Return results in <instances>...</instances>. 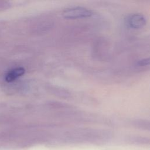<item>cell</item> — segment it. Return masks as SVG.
<instances>
[{
    "label": "cell",
    "mask_w": 150,
    "mask_h": 150,
    "mask_svg": "<svg viewBox=\"0 0 150 150\" xmlns=\"http://www.w3.org/2000/svg\"><path fill=\"white\" fill-rule=\"evenodd\" d=\"M133 125L137 128L150 131V121L145 120H137L133 121Z\"/></svg>",
    "instance_id": "cell-4"
},
{
    "label": "cell",
    "mask_w": 150,
    "mask_h": 150,
    "mask_svg": "<svg viewBox=\"0 0 150 150\" xmlns=\"http://www.w3.org/2000/svg\"><path fill=\"white\" fill-rule=\"evenodd\" d=\"M146 20L144 15L141 13H133L128 16L127 19V24L131 29H139L145 26Z\"/></svg>",
    "instance_id": "cell-2"
},
{
    "label": "cell",
    "mask_w": 150,
    "mask_h": 150,
    "mask_svg": "<svg viewBox=\"0 0 150 150\" xmlns=\"http://www.w3.org/2000/svg\"><path fill=\"white\" fill-rule=\"evenodd\" d=\"M137 66L138 67H146L150 66V57H146L142 59L138 60L137 63Z\"/></svg>",
    "instance_id": "cell-6"
},
{
    "label": "cell",
    "mask_w": 150,
    "mask_h": 150,
    "mask_svg": "<svg viewBox=\"0 0 150 150\" xmlns=\"http://www.w3.org/2000/svg\"><path fill=\"white\" fill-rule=\"evenodd\" d=\"M131 142L141 144H150V138H144V137H132L129 141Z\"/></svg>",
    "instance_id": "cell-5"
},
{
    "label": "cell",
    "mask_w": 150,
    "mask_h": 150,
    "mask_svg": "<svg viewBox=\"0 0 150 150\" xmlns=\"http://www.w3.org/2000/svg\"><path fill=\"white\" fill-rule=\"evenodd\" d=\"M93 15V12L85 7L73 6L65 9L63 13L64 18L68 19H76L89 18Z\"/></svg>",
    "instance_id": "cell-1"
},
{
    "label": "cell",
    "mask_w": 150,
    "mask_h": 150,
    "mask_svg": "<svg viewBox=\"0 0 150 150\" xmlns=\"http://www.w3.org/2000/svg\"><path fill=\"white\" fill-rule=\"evenodd\" d=\"M24 73L25 69L23 67H16L11 70L7 73L5 77V80L8 82L12 81L19 76L23 74Z\"/></svg>",
    "instance_id": "cell-3"
}]
</instances>
